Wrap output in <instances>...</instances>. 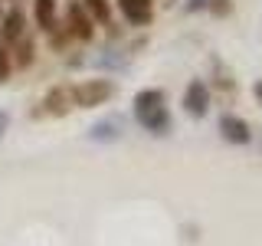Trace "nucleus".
Segmentation results:
<instances>
[{"mask_svg": "<svg viewBox=\"0 0 262 246\" xmlns=\"http://www.w3.org/2000/svg\"><path fill=\"white\" fill-rule=\"evenodd\" d=\"M135 118L141 121L147 131L154 135H164L170 128V112L164 105V92L161 89H144V92L135 95Z\"/></svg>", "mask_w": 262, "mask_h": 246, "instance_id": "1", "label": "nucleus"}, {"mask_svg": "<svg viewBox=\"0 0 262 246\" xmlns=\"http://www.w3.org/2000/svg\"><path fill=\"white\" fill-rule=\"evenodd\" d=\"M115 128H118V121H98V125L92 128V138H115L118 135Z\"/></svg>", "mask_w": 262, "mask_h": 246, "instance_id": "12", "label": "nucleus"}, {"mask_svg": "<svg viewBox=\"0 0 262 246\" xmlns=\"http://www.w3.org/2000/svg\"><path fill=\"white\" fill-rule=\"evenodd\" d=\"M220 135H223L229 145H249L252 131L239 115H223V118H220Z\"/></svg>", "mask_w": 262, "mask_h": 246, "instance_id": "5", "label": "nucleus"}, {"mask_svg": "<svg viewBox=\"0 0 262 246\" xmlns=\"http://www.w3.org/2000/svg\"><path fill=\"white\" fill-rule=\"evenodd\" d=\"M252 92H256V98L262 102V82H256V89H252Z\"/></svg>", "mask_w": 262, "mask_h": 246, "instance_id": "16", "label": "nucleus"}, {"mask_svg": "<svg viewBox=\"0 0 262 246\" xmlns=\"http://www.w3.org/2000/svg\"><path fill=\"white\" fill-rule=\"evenodd\" d=\"M10 76V56H7V49L0 46V82Z\"/></svg>", "mask_w": 262, "mask_h": 246, "instance_id": "13", "label": "nucleus"}, {"mask_svg": "<svg viewBox=\"0 0 262 246\" xmlns=\"http://www.w3.org/2000/svg\"><path fill=\"white\" fill-rule=\"evenodd\" d=\"M118 10H121V16H125L128 23L144 27V23H151V16H154V0H118Z\"/></svg>", "mask_w": 262, "mask_h": 246, "instance_id": "6", "label": "nucleus"}, {"mask_svg": "<svg viewBox=\"0 0 262 246\" xmlns=\"http://www.w3.org/2000/svg\"><path fill=\"white\" fill-rule=\"evenodd\" d=\"M72 105H76V98H72V89L69 86L53 89V92L43 98V112H49V115H66Z\"/></svg>", "mask_w": 262, "mask_h": 246, "instance_id": "7", "label": "nucleus"}, {"mask_svg": "<svg viewBox=\"0 0 262 246\" xmlns=\"http://www.w3.org/2000/svg\"><path fill=\"white\" fill-rule=\"evenodd\" d=\"M7 125H10V115H7V112H0V138H4V131H7Z\"/></svg>", "mask_w": 262, "mask_h": 246, "instance_id": "14", "label": "nucleus"}, {"mask_svg": "<svg viewBox=\"0 0 262 246\" xmlns=\"http://www.w3.org/2000/svg\"><path fill=\"white\" fill-rule=\"evenodd\" d=\"M16 63H20V66H30L33 63V43H30V39H16Z\"/></svg>", "mask_w": 262, "mask_h": 246, "instance_id": "11", "label": "nucleus"}, {"mask_svg": "<svg viewBox=\"0 0 262 246\" xmlns=\"http://www.w3.org/2000/svg\"><path fill=\"white\" fill-rule=\"evenodd\" d=\"M210 4V0H190V7H193V10H200V7H207Z\"/></svg>", "mask_w": 262, "mask_h": 246, "instance_id": "15", "label": "nucleus"}, {"mask_svg": "<svg viewBox=\"0 0 262 246\" xmlns=\"http://www.w3.org/2000/svg\"><path fill=\"white\" fill-rule=\"evenodd\" d=\"M115 95V86L108 79H89L82 86L72 89V98H76L79 109H95V105H105Z\"/></svg>", "mask_w": 262, "mask_h": 246, "instance_id": "2", "label": "nucleus"}, {"mask_svg": "<svg viewBox=\"0 0 262 246\" xmlns=\"http://www.w3.org/2000/svg\"><path fill=\"white\" fill-rule=\"evenodd\" d=\"M66 27H69V36L72 39H92V33H95V27H92V16L85 13V7L79 4V0H72L69 7H66Z\"/></svg>", "mask_w": 262, "mask_h": 246, "instance_id": "3", "label": "nucleus"}, {"mask_svg": "<svg viewBox=\"0 0 262 246\" xmlns=\"http://www.w3.org/2000/svg\"><path fill=\"white\" fill-rule=\"evenodd\" d=\"M20 36H23V13L10 10L7 16H0V39L4 43H16Z\"/></svg>", "mask_w": 262, "mask_h": 246, "instance_id": "8", "label": "nucleus"}, {"mask_svg": "<svg viewBox=\"0 0 262 246\" xmlns=\"http://www.w3.org/2000/svg\"><path fill=\"white\" fill-rule=\"evenodd\" d=\"M36 23L43 30L56 27V0H36Z\"/></svg>", "mask_w": 262, "mask_h": 246, "instance_id": "9", "label": "nucleus"}, {"mask_svg": "<svg viewBox=\"0 0 262 246\" xmlns=\"http://www.w3.org/2000/svg\"><path fill=\"white\" fill-rule=\"evenodd\" d=\"M79 4L85 7V13H92V20H98V23H105V27H108V16H112L108 0H79Z\"/></svg>", "mask_w": 262, "mask_h": 246, "instance_id": "10", "label": "nucleus"}, {"mask_svg": "<svg viewBox=\"0 0 262 246\" xmlns=\"http://www.w3.org/2000/svg\"><path fill=\"white\" fill-rule=\"evenodd\" d=\"M0 16H4V7H0Z\"/></svg>", "mask_w": 262, "mask_h": 246, "instance_id": "17", "label": "nucleus"}, {"mask_svg": "<svg viewBox=\"0 0 262 246\" xmlns=\"http://www.w3.org/2000/svg\"><path fill=\"white\" fill-rule=\"evenodd\" d=\"M184 112L193 115V118H203V115L210 112V89L203 79H193L190 86H187L184 92Z\"/></svg>", "mask_w": 262, "mask_h": 246, "instance_id": "4", "label": "nucleus"}]
</instances>
